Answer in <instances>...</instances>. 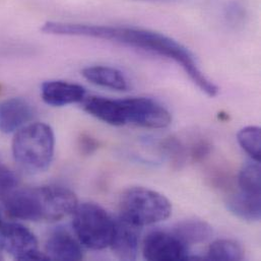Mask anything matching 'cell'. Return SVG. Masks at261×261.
Listing matches in <instances>:
<instances>
[{
  "label": "cell",
  "instance_id": "20",
  "mask_svg": "<svg viewBox=\"0 0 261 261\" xmlns=\"http://www.w3.org/2000/svg\"><path fill=\"white\" fill-rule=\"evenodd\" d=\"M163 149L166 151V153L170 158V161L176 168H181L184 165L187 152L186 148L180 140L175 137H170L166 139L163 142Z\"/></svg>",
  "mask_w": 261,
  "mask_h": 261
},
{
  "label": "cell",
  "instance_id": "23",
  "mask_svg": "<svg viewBox=\"0 0 261 261\" xmlns=\"http://www.w3.org/2000/svg\"><path fill=\"white\" fill-rule=\"evenodd\" d=\"M211 152V144L205 140H200L196 142L191 148V156L194 161L202 160Z\"/></svg>",
  "mask_w": 261,
  "mask_h": 261
},
{
  "label": "cell",
  "instance_id": "2",
  "mask_svg": "<svg viewBox=\"0 0 261 261\" xmlns=\"http://www.w3.org/2000/svg\"><path fill=\"white\" fill-rule=\"evenodd\" d=\"M2 202L11 218L33 222L61 220L79 205L76 195L62 186L17 188Z\"/></svg>",
  "mask_w": 261,
  "mask_h": 261
},
{
  "label": "cell",
  "instance_id": "27",
  "mask_svg": "<svg viewBox=\"0 0 261 261\" xmlns=\"http://www.w3.org/2000/svg\"><path fill=\"white\" fill-rule=\"evenodd\" d=\"M1 226H2V223H1V218H0V228H1Z\"/></svg>",
  "mask_w": 261,
  "mask_h": 261
},
{
  "label": "cell",
  "instance_id": "13",
  "mask_svg": "<svg viewBox=\"0 0 261 261\" xmlns=\"http://www.w3.org/2000/svg\"><path fill=\"white\" fill-rule=\"evenodd\" d=\"M83 108L90 115L107 124L113 126L125 125L121 99L116 100L100 96H91L85 98Z\"/></svg>",
  "mask_w": 261,
  "mask_h": 261
},
{
  "label": "cell",
  "instance_id": "6",
  "mask_svg": "<svg viewBox=\"0 0 261 261\" xmlns=\"http://www.w3.org/2000/svg\"><path fill=\"white\" fill-rule=\"evenodd\" d=\"M0 246L16 260H50L45 252L39 250L35 235L17 223L2 224Z\"/></svg>",
  "mask_w": 261,
  "mask_h": 261
},
{
  "label": "cell",
  "instance_id": "16",
  "mask_svg": "<svg viewBox=\"0 0 261 261\" xmlns=\"http://www.w3.org/2000/svg\"><path fill=\"white\" fill-rule=\"evenodd\" d=\"M228 208L235 216L246 221H259L261 195H252L239 191L228 200Z\"/></svg>",
  "mask_w": 261,
  "mask_h": 261
},
{
  "label": "cell",
  "instance_id": "4",
  "mask_svg": "<svg viewBox=\"0 0 261 261\" xmlns=\"http://www.w3.org/2000/svg\"><path fill=\"white\" fill-rule=\"evenodd\" d=\"M120 217L143 227L167 220L172 214V204L163 194L144 187H132L120 197Z\"/></svg>",
  "mask_w": 261,
  "mask_h": 261
},
{
  "label": "cell",
  "instance_id": "18",
  "mask_svg": "<svg viewBox=\"0 0 261 261\" xmlns=\"http://www.w3.org/2000/svg\"><path fill=\"white\" fill-rule=\"evenodd\" d=\"M238 183L241 192L260 195L261 170L259 163L255 161L254 163H247L240 171Z\"/></svg>",
  "mask_w": 261,
  "mask_h": 261
},
{
  "label": "cell",
  "instance_id": "5",
  "mask_svg": "<svg viewBox=\"0 0 261 261\" xmlns=\"http://www.w3.org/2000/svg\"><path fill=\"white\" fill-rule=\"evenodd\" d=\"M72 215V227L81 244L92 250H102L110 246L114 220L103 207L93 202H85L79 204Z\"/></svg>",
  "mask_w": 261,
  "mask_h": 261
},
{
  "label": "cell",
  "instance_id": "1",
  "mask_svg": "<svg viewBox=\"0 0 261 261\" xmlns=\"http://www.w3.org/2000/svg\"><path fill=\"white\" fill-rule=\"evenodd\" d=\"M41 31L48 35L105 40L168 58L180 65L191 82L206 96L214 98L219 94V87L200 69L194 55L189 49L164 34L132 27L86 24L52 20L43 23Z\"/></svg>",
  "mask_w": 261,
  "mask_h": 261
},
{
  "label": "cell",
  "instance_id": "3",
  "mask_svg": "<svg viewBox=\"0 0 261 261\" xmlns=\"http://www.w3.org/2000/svg\"><path fill=\"white\" fill-rule=\"evenodd\" d=\"M14 160L31 172H43L50 166L55 149L53 129L46 123H29L16 131L11 144Z\"/></svg>",
  "mask_w": 261,
  "mask_h": 261
},
{
  "label": "cell",
  "instance_id": "24",
  "mask_svg": "<svg viewBox=\"0 0 261 261\" xmlns=\"http://www.w3.org/2000/svg\"><path fill=\"white\" fill-rule=\"evenodd\" d=\"M80 146L85 153H91L98 147V143L94 138L88 135H83L80 139Z\"/></svg>",
  "mask_w": 261,
  "mask_h": 261
},
{
  "label": "cell",
  "instance_id": "8",
  "mask_svg": "<svg viewBox=\"0 0 261 261\" xmlns=\"http://www.w3.org/2000/svg\"><path fill=\"white\" fill-rule=\"evenodd\" d=\"M143 257L147 260H188V246L174 233L153 231L143 240Z\"/></svg>",
  "mask_w": 261,
  "mask_h": 261
},
{
  "label": "cell",
  "instance_id": "22",
  "mask_svg": "<svg viewBox=\"0 0 261 261\" xmlns=\"http://www.w3.org/2000/svg\"><path fill=\"white\" fill-rule=\"evenodd\" d=\"M18 188V180L15 174L0 164V200L3 201Z\"/></svg>",
  "mask_w": 261,
  "mask_h": 261
},
{
  "label": "cell",
  "instance_id": "11",
  "mask_svg": "<svg viewBox=\"0 0 261 261\" xmlns=\"http://www.w3.org/2000/svg\"><path fill=\"white\" fill-rule=\"evenodd\" d=\"M41 96L46 104L63 107L83 102L86 98V89L64 81H48L41 87Z\"/></svg>",
  "mask_w": 261,
  "mask_h": 261
},
{
  "label": "cell",
  "instance_id": "10",
  "mask_svg": "<svg viewBox=\"0 0 261 261\" xmlns=\"http://www.w3.org/2000/svg\"><path fill=\"white\" fill-rule=\"evenodd\" d=\"M35 108L22 98H9L0 102V131L9 134L19 130L35 117Z\"/></svg>",
  "mask_w": 261,
  "mask_h": 261
},
{
  "label": "cell",
  "instance_id": "19",
  "mask_svg": "<svg viewBox=\"0 0 261 261\" xmlns=\"http://www.w3.org/2000/svg\"><path fill=\"white\" fill-rule=\"evenodd\" d=\"M237 139L241 147L255 162L260 163L261 130L258 126H247L238 132Z\"/></svg>",
  "mask_w": 261,
  "mask_h": 261
},
{
  "label": "cell",
  "instance_id": "7",
  "mask_svg": "<svg viewBox=\"0 0 261 261\" xmlns=\"http://www.w3.org/2000/svg\"><path fill=\"white\" fill-rule=\"evenodd\" d=\"M122 104L126 125L161 129L168 127L172 122L170 112L152 99L143 97L122 99Z\"/></svg>",
  "mask_w": 261,
  "mask_h": 261
},
{
  "label": "cell",
  "instance_id": "26",
  "mask_svg": "<svg viewBox=\"0 0 261 261\" xmlns=\"http://www.w3.org/2000/svg\"><path fill=\"white\" fill-rule=\"evenodd\" d=\"M0 259H2V248L0 246Z\"/></svg>",
  "mask_w": 261,
  "mask_h": 261
},
{
  "label": "cell",
  "instance_id": "15",
  "mask_svg": "<svg viewBox=\"0 0 261 261\" xmlns=\"http://www.w3.org/2000/svg\"><path fill=\"white\" fill-rule=\"evenodd\" d=\"M186 246L199 244L207 241L213 235V229L204 221L190 219L178 223L173 232Z\"/></svg>",
  "mask_w": 261,
  "mask_h": 261
},
{
  "label": "cell",
  "instance_id": "12",
  "mask_svg": "<svg viewBox=\"0 0 261 261\" xmlns=\"http://www.w3.org/2000/svg\"><path fill=\"white\" fill-rule=\"evenodd\" d=\"M45 253L50 260L77 261L84 257L80 241L61 228L53 231L48 237L45 243Z\"/></svg>",
  "mask_w": 261,
  "mask_h": 261
},
{
  "label": "cell",
  "instance_id": "25",
  "mask_svg": "<svg viewBox=\"0 0 261 261\" xmlns=\"http://www.w3.org/2000/svg\"><path fill=\"white\" fill-rule=\"evenodd\" d=\"M136 1H143V2H151V3H178L181 0H136Z\"/></svg>",
  "mask_w": 261,
  "mask_h": 261
},
{
  "label": "cell",
  "instance_id": "21",
  "mask_svg": "<svg viewBox=\"0 0 261 261\" xmlns=\"http://www.w3.org/2000/svg\"><path fill=\"white\" fill-rule=\"evenodd\" d=\"M223 15L228 23L233 27H237L245 21L247 10L242 2L230 1L224 6Z\"/></svg>",
  "mask_w": 261,
  "mask_h": 261
},
{
  "label": "cell",
  "instance_id": "9",
  "mask_svg": "<svg viewBox=\"0 0 261 261\" xmlns=\"http://www.w3.org/2000/svg\"><path fill=\"white\" fill-rule=\"evenodd\" d=\"M141 227L118 217L114 220V232L110 247L113 253L121 260H134L139 248Z\"/></svg>",
  "mask_w": 261,
  "mask_h": 261
},
{
  "label": "cell",
  "instance_id": "14",
  "mask_svg": "<svg viewBox=\"0 0 261 261\" xmlns=\"http://www.w3.org/2000/svg\"><path fill=\"white\" fill-rule=\"evenodd\" d=\"M83 76L90 83L115 91H126L128 82L123 72L110 66H89L83 69Z\"/></svg>",
  "mask_w": 261,
  "mask_h": 261
},
{
  "label": "cell",
  "instance_id": "17",
  "mask_svg": "<svg viewBox=\"0 0 261 261\" xmlns=\"http://www.w3.org/2000/svg\"><path fill=\"white\" fill-rule=\"evenodd\" d=\"M244 249L240 243L231 239H221L215 241L208 247L207 260H242Z\"/></svg>",
  "mask_w": 261,
  "mask_h": 261
}]
</instances>
